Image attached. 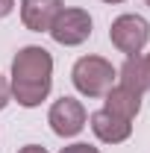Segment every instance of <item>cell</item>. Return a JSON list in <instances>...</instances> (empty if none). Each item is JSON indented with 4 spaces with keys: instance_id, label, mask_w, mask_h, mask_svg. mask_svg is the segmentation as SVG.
<instances>
[{
    "instance_id": "8",
    "label": "cell",
    "mask_w": 150,
    "mask_h": 153,
    "mask_svg": "<svg viewBox=\"0 0 150 153\" xmlns=\"http://www.w3.org/2000/svg\"><path fill=\"white\" fill-rule=\"evenodd\" d=\"M103 109L106 112L118 115V118H127V121H135L138 112H141V94H135L132 88L115 82L112 88L103 94Z\"/></svg>"
},
{
    "instance_id": "14",
    "label": "cell",
    "mask_w": 150,
    "mask_h": 153,
    "mask_svg": "<svg viewBox=\"0 0 150 153\" xmlns=\"http://www.w3.org/2000/svg\"><path fill=\"white\" fill-rule=\"evenodd\" d=\"M100 3H112V6H118V3H127V0H100Z\"/></svg>"
},
{
    "instance_id": "16",
    "label": "cell",
    "mask_w": 150,
    "mask_h": 153,
    "mask_svg": "<svg viewBox=\"0 0 150 153\" xmlns=\"http://www.w3.org/2000/svg\"><path fill=\"white\" fill-rule=\"evenodd\" d=\"M144 3H147V6H150V0H144Z\"/></svg>"
},
{
    "instance_id": "2",
    "label": "cell",
    "mask_w": 150,
    "mask_h": 153,
    "mask_svg": "<svg viewBox=\"0 0 150 153\" xmlns=\"http://www.w3.org/2000/svg\"><path fill=\"white\" fill-rule=\"evenodd\" d=\"M118 79V68L103 56H79L71 68V82L82 97H103Z\"/></svg>"
},
{
    "instance_id": "3",
    "label": "cell",
    "mask_w": 150,
    "mask_h": 153,
    "mask_svg": "<svg viewBox=\"0 0 150 153\" xmlns=\"http://www.w3.org/2000/svg\"><path fill=\"white\" fill-rule=\"evenodd\" d=\"M109 41L118 53L124 56H138L150 41V24L138 12H124L109 24Z\"/></svg>"
},
{
    "instance_id": "4",
    "label": "cell",
    "mask_w": 150,
    "mask_h": 153,
    "mask_svg": "<svg viewBox=\"0 0 150 153\" xmlns=\"http://www.w3.org/2000/svg\"><path fill=\"white\" fill-rule=\"evenodd\" d=\"M91 30H94V18L88 15V9L65 6L50 27V38L62 47H79L91 38Z\"/></svg>"
},
{
    "instance_id": "11",
    "label": "cell",
    "mask_w": 150,
    "mask_h": 153,
    "mask_svg": "<svg viewBox=\"0 0 150 153\" xmlns=\"http://www.w3.org/2000/svg\"><path fill=\"white\" fill-rule=\"evenodd\" d=\"M9 103H12V88H9V79L0 74V112H3Z\"/></svg>"
},
{
    "instance_id": "6",
    "label": "cell",
    "mask_w": 150,
    "mask_h": 153,
    "mask_svg": "<svg viewBox=\"0 0 150 153\" xmlns=\"http://www.w3.org/2000/svg\"><path fill=\"white\" fill-rule=\"evenodd\" d=\"M21 24L30 33H50L56 15L65 9L62 0H21Z\"/></svg>"
},
{
    "instance_id": "5",
    "label": "cell",
    "mask_w": 150,
    "mask_h": 153,
    "mask_svg": "<svg viewBox=\"0 0 150 153\" xmlns=\"http://www.w3.org/2000/svg\"><path fill=\"white\" fill-rule=\"evenodd\" d=\"M47 124H50L53 135H59V138H76V135L85 130V124H88V112H85L82 100L62 94L59 100L50 103Z\"/></svg>"
},
{
    "instance_id": "10",
    "label": "cell",
    "mask_w": 150,
    "mask_h": 153,
    "mask_svg": "<svg viewBox=\"0 0 150 153\" xmlns=\"http://www.w3.org/2000/svg\"><path fill=\"white\" fill-rule=\"evenodd\" d=\"M59 153H100V147H94L88 141H74V144H65Z\"/></svg>"
},
{
    "instance_id": "13",
    "label": "cell",
    "mask_w": 150,
    "mask_h": 153,
    "mask_svg": "<svg viewBox=\"0 0 150 153\" xmlns=\"http://www.w3.org/2000/svg\"><path fill=\"white\" fill-rule=\"evenodd\" d=\"M18 153H47V147H41V144H24Z\"/></svg>"
},
{
    "instance_id": "9",
    "label": "cell",
    "mask_w": 150,
    "mask_h": 153,
    "mask_svg": "<svg viewBox=\"0 0 150 153\" xmlns=\"http://www.w3.org/2000/svg\"><path fill=\"white\" fill-rule=\"evenodd\" d=\"M118 82L132 88L135 94H141V97L150 91V68H147V62H144L141 53L124 59V65L118 68Z\"/></svg>"
},
{
    "instance_id": "1",
    "label": "cell",
    "mask_w": 150,
    "mask_h": 153,
    "mask_svg": "<svg viewBox=\"0 0 150 153\" xmlns=\"http://www.w3.org/2000/svg\"><path fill=\"white\" fill-rule=\"evenodd\" d=\"M12 100L24 109L41 106L50 88H53V56L41 44H24L12 59V74H9Z\"/></svg>"
},
{
    "instance_id": "15",
    "label": "cell",
    "mask_w": 150,
    "mask_h": 153,
    "mask_svg": "<svg viewBox=\"0 0 150 153\" xmlns=\"http://www.w3.org/2000/svg\"><path fill=\"white\" fill-rule=\"evenodd\" d=\"M144 62H147V68H150V53H144Z\"/></svg>"
},
{
    "instance_id": "12",
    "label": "cell",
    "mask_w": 150,
    "mask_h": 153,
    "mask_svg": "<svg viewBox=\"0 0 150 153\" xmlns=\"http://www.w3.org/2000/svg\"><path fill=\"white\" fill-rule=\"evenodd\" d=\"M12 12H15V0H0V21L9 18Z\"/></svg>"
},
{
    "instance_id": "7",
    "label": "cell",
    "mask_w": 150,
    "mask_h": 153,
    "mask_svg": "<svg viewBox=\"0 0 150 153\" xmlns=\"http://www.w3.org/2000/svg\"><path fill=\"white\" fill-rule=\"evenodd\" d=\"M88 127L97 135V141H103V144H124L132 135V121L118 118L106 109H97V112L88 115Z\"/></svg>"
}]
</instances>
